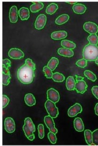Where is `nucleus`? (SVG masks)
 <instances>
[{
	"label": "nucleus",
	"mask_w": 98,
	"mask_h": 146,
	"mask_svg": "<svg viewBox=\"0 0 98 146\" xmlns=\"http://www.w3.org/2000/svg\"><path fill=\"white\" fill-rule=\"evenodd\" d=\"M35 70L25 64L17 71V77L20 82L25 84H31L35 77Z\"/></svg>",
	"instance_id": "1"
},
{
	"label": "nucleus",
	"mask_w": 98,
	"mask_h": 146,
	"mask_svg": "<svg viewBox=\"0 0 98 146\" xmlns=\"http://www.w3.org/2000/svg\"><path fill=\"white\" fill-rule=\"evenodd\" d=\"M83 59L87 61H95L98 57V48L97 45L87 44L83 49Z\"/></svg>",
	"instance_id": "2"
},
{
	"label": "nucleus",
	"mask_w": 98,
	"mask_h": 146,
	"mask_svg": "<svg viewBox=\"0 0 98 146\" xmlns=\"http://www.w3.org/2000/svg\"><path fill=\"white\" fill-rule=\"evenodd\" d=\"M45 107L49 116L53 118H56L58 116L59 114L58 108L54 102L48 100L45 104Z\"/></svg>",
	"instance_id": "3"
},
{
	"label": "nucleus",
	"mask_w": 98,
	"mask_h": 146,
	"mask_svg": "<svg viewBox=\"0 0 98 146\" xmlns=\"http://www.w3.org/2000/svg\"><path fill=\"white\" fill-rule=\"evenodd\" d=\"M47 98L48 100L56 104L60 100V94L55 89L51 88L47 91Z\"/></svg>",
	"instance_id": "4"
},
{
	"label": "nucleus",
	"mask_w": 98,
	"mask_h": 146,
	"mask_svg": "<svg viewBox=\"0 0 98 146\" xmlns=\"http://www.w3.org/2000/svg\"><path fill=\"white\" fill-rule=\"evenodd\" d=\"M44 121L46 125L49 129V131L55 134L57 133L58 130L55 127V123L52 117L49 115L46 116L44 119Z\"/></svg>",
	"instance_id": "5"
},
{
	"label": "nucleus",
	"mask_w": 98,
	"mask_h": 146,
	"mask_svg": "<svg viewBox=\"0 0 98 146\" xmlns=\"http://www.w3.org/2000/svg\"><path fill=\"white\" fill-rule=\"evenodd\" d=\"M5 129L9 133H12L15 130V123L14 120L11 117H7L4 121Z\"/></svg>",
	"instance_id": "6"
},
{
	"label": "nucleus",
	"mask_w": 98,
	"mask_h": 146,
	"mask_svg": "<svg viewBox=\"0 0 98 146\" xmlns=\"http://www.w3.org/2000/svg\"><path fill=\"white\" fill-rule=\"evenodd\" d=\"M83 111V108L80 104L76 103L70 107L68 110V115L69 117H74L77 116Z\"/></svg>",
	"instance_id": "7"
},
{
	"label": "nucleus",
	"mask_w": 98,
	"mask_h": 146,
	"mask_svg": "<svg viewBox=\"0 0 98 146\" xmlns=\"http://www.w3.org/2000/svg\"><path fill=\"white\" fill-rule=\"evenodd\" d=\"M47 21V17L45 14H41L38 16L36 20L35 26L38 30L42 29L45 25Z\"/></svg>",
	"instance_id": "8"
},
{
	"label": "nucleus",
	"mask_w": 98,
	"mask_h": 146,
	"mask_svg": "<svg viewBox=\"0 0 98 146\" xmlns=\"http://www.w3.org/2000/svg\"><path fill=\"white\" fill-rule=\"evenodd\" d=\"M8 56L13 59H20L24 57V53L20 49L13 48L9 50Z\"/></svg>",
	"instance_id": "9"
},
{
	"label": "nucleus",
	"mask_w": 98,
	"mask_h": 146,
	"mask_svg": "<svg viewBox=\"0 0 98 146\" xmlns=\"http://www.w3.org/2000/svg\"><path fill=\"white\" fill-rule=\"evenodd\" d=\"M83 29L90 34H96L98 31L97 25L92 22L85 23L83 25Z\"/></svg>",
	"instance_id": "10"
},
{
	"label": "nucleus",
	"mask_w": 98,
	"mask_h": 146,
	"mask_svg": "<svg viewBox=\"0 0 98 146\" xmlns=\"http://www.w3.org/2000/svg\"><path fill=\"white\" fill-rule=\"evenodd\" d=\"M88 85L83 80L77 81L75 84V89L78 93L83 94L86 91Z\"/></svg>",
	"instance_id": "11"
},
{
	"label": "nucleus",
	"mask_w": 98,
	"mask_h": 146,
	"mask_svg": "<svg viewBox=\"0 0 98 146\" xmlns=\"http://www.w3.org/2000/svg\"><path fill=\"white\" fill-rule=\"evenodd\" d=\"M10 21L12 23H15L18 21V9L16 6H13L11 7L9 11Z\"/></svg>",
	"instance_id": "12"
},
{
	"label": "nucleus",
	"mask_w": 98,
	"mask_h": 146,
	"mask_svg": "<svg viewBox=\"0 0 98 146\" xmlns=\"http://www.w3.org/2000/svg\"><path fill=\"white\" fill-rule=\"evenodd\" d=\"M67 36V33L65 31H58L52 33L51 36L52 39L54 40H62Z\"/></svg>",
	"instance_id": "13"
},
{
	"label": "nucleus",
	"mask_w": 98,
	"mask_h": 146,
	"mask_svg": "<svg viewBox=\"0 0 98 146\" xmlns=\"http://www.w3.org/2000/svg\"><path fill=\"white\" fill-rule=\"evenodd\" d=\"M74 126L75 130L78 132H82L84 129V125L82 119L77 117L74 121Z\"/></svg>",
	"instance_id": "14"
},
{
	"label": "nucleus",
	"mask_w": 98,
	"mask_h": 146,
	"mask_svg": "<svg viewBox=\"0 0 98 146\" xmlns=\"http://www.w3.org/2000/svg\"><path fill=\"white\" fill-rule=\"evenodd\" d=\"M11 78L9 69H6L3 67V84L7 86L10 83V80Z\"/></svg>",
	"instance_id": "15"
},
{
	"label": "nucleus",
	"mask_w": 98,
	"mask_h": 146,
	"mask_svg": "<svg viewBox=\"0 0 98 146\" xmlns=\"http://www.w3.org/2000/svg\"><path fill=\"white\" fill-rule=\"evenodd\" d=\"M58 53L60 54V56L67 57H72L74 54L72 50L65 48H59L58 50Z\"/></svg>",
	"instance_id": "16"
},
{
	"label": "nucleus",
	"mask_w": 98,
	"mask_h": 146,
	"mask_svg": "<svg viewBox=\"0 0 98 146\" xmlns=\"http://www.w3.org/2000/svg\"><path fill=\"white\" fill-rule=\"evenodd\" d=\"M19 15L21 20H27L30 17L29 10L27 7H21L19 10Z\"/></svg>",
	"instance_id": "17"
},
{
	"label": "nucleus",
	"mask_w": 98,
	"mask_h": 146,
	"mask_svg": "<svg viewBox=\"0 0 98 146\" xmlns=\"http://www.w3.org/2000/svg\"><path fill=\"white\" fill-rule=\"evenodd\" d=\"M74 12L77 14H83L86 10V7L83 4H76L73 6Z\"/></svg>",
	"instance_id": "18"
},
{
	"label": "nucleus",
	"mask_w": 98,
	"mask_h": 146,
	"mask_svg": "<svg viewBox=\"0 0 98 146\" xmlns=\"http://www.w3.org/2000/svg\"><path fill=\"white\" fill-rule=\"evenodd\" d=\"M25 101L29 106H32L36 103L35 98L32 94H27L25 95Z\"/></svg>",
	"instance_id": "19"
},
{
	"label": "nucleus",
	"mask_w": 98,
	"mask_h": 146,
	"mask_svg": "<svg viewBox=\"0 0 98 146\" xmlns=\"http://www.w3.org/2000/svg\"><path fill=\"white\" fill-rule=\"evenodd\" d=\"M32 4L30 7V10L32 13H36L42 9L44 7L43 3L40 1L37 2H32Z\"/></svg>",
	"instance_id": "20"
},
{
	"label": "nucleus",
	"mask_w": 98,
	"mask_h": 146,
	"mask_svg": "<svg viewBox=\"0 0 98 146\" xmlns=\"http://www.w3.org/2000/svg\"><path fill=\"white\" fill-rule=\"evenodd\" d=\"M76 82L74 77L72 76H69L66 81V87L68 90H74L75 89Z\"/></svg>",
	"instance_id": "21"
},
{
	"label": "nucleus",
	"mask_w": 98,
	"mask_h": 146,
	"mask_svg": "<svg viewBox=\"0 0 98 146\" xmlns=\"http://www.w3.org/2000/svg\"><path fill=\"white\" fill-rule=\"evenodd\" d=\"M58 63H59V60L58 58L56 57H52L48 62L47 66L52 71H53L56 68V67H57Z\"/></svg>",
	"instance_id": "22"
},
{
	"label": "nucleus",
	"mask_w": 98,
	"mask_h": 146,
	"mask_svg": "<svg viewBox=\"0 0 98 146\" xmlns=\"http://www.w3.org/2000/svg\"><path fill=\"white\" fill-rule=\"evenodd\" d=\"M58 9V6L57 4L55 3H51L49 5L47 6L46 9V12L47 14H53L56 12V11Z\"/></svg>",
	"instance_id": "23"
},
{
	"label": "nucleus",
	"mask_w": 98,
	"mask_h": 146,
	"mask_svg": "<svg viewBox=\"0 0 98 146\" xmlns=\"http://www.w3.org/2000/svg\"><path fill=\"white\" fill-rule=\"evenodd\" d=\"M69 16L66 14H62L56 19L55 23L57 25H61L66 23L69 19Z\"/></svg>",
	"instance_id": "24"
},
{
	"label": "nucleus",
	"mask_w": 98,
	"mask_h": 146,
	"mask_svg": "<svg viewBox=\"0 0 98 146\" xmlns=\"http://www.w3.org/2000/svg\"><path fill=\"white\" fill-rule=\"evenodd\" d=\"M61 45L65 48L72 50L76 48V45L72 41L69 40H63L61 42Z\"/></svg>",
	"instance_id": "25"
},
{
	"label": "nucleus",
	"mask_w": 98,
	"mask_h": 146,
	"mask_svg": "<svg viewBox=\"0 0 98 146\" xmlns=\"http://www.w3.org/2000/svg\"><path fill=\"white\" fill-rule=\"evenodd\" d=\"M84 136L86 141L88 145H91L93 143L92 132L89 130H86L84 131Z\"/></svg>",
	"instance_id": "26"
},
{
	"label": "nucleus",
	"mask_w": 98,
	"mask_h": 146,
	"mask_svg": "<svg viewBox=\"0 0 98 146\" xmlns=\"http://www.w3.org/2000/svg\"><path fill=\"white\" fill-rule=\"evenodd\" d=\"M52 78L54 82H62L65 79V77L61 73L57 72L53 73Z\"/></svg>",
	"instance_id": "27"
},
{
	"label": "nucleus",
	"mask_w": 98,
	"mask_h": 146,
	"mask_svg": "<svg viewBox=\"0 0 98 146\" xmlns=\"http://www.w3.org/2000/svg\"><path fill=\"white\" fill-rule=\"evenodd\" d=\"M25 125H26L33 132H35V126L34 125L32 119L30 117H27L25 119Z\"/></svg>",
	"instance_id": "28"
},
{
	"label": "nucleus",
	"mask_w": 98,
	"mask_h": 146,
	"mask_svg": "<svg viewBox=\"0 0 98 146\" xmlns=\"http://www.w3.org/2000/svg\"><path fill=\"white\" fill-rule=\"evenodd\" d=\"M88 40L90 44L97 45L98 42V37L96 34H90L88 37Z\"/></svg>",
	"instance_id": "29"
},
{
	"label": "nucleus",
	"mask_w": 98,
	"mask_h": 146,
	"mask_svg": "<svg viewBox=\"0 0 98 146\" xmlns=\"http://www.w3.org/2000/svg\"><path fill=\"white\" fill-rule=\"evenodd\" d=\"M84 75L86 77L88 78L89 80H91L93 82L95 81L97 79V78H96L95 75L93 72L89 71V70H86L84 72Z\"/></svg>",
	"instance_id": "30"
},
{
	"label": "nucleus",
	"mask_w": 98,
	"mask_h": 146,
	"mask_svg": "<svg viewBox=\"0 0 98 146\" xmlns=\"http://www.w3.org/2000/svg\"><path fill=\"white\" fill-rule=\"evenodd\" d=\"M43 72L45 74V76L47 78H51L53 75V72L47 66H44L43 68Z\"/></svg>",
	"instance_id": "31"
},
{
	"label": "nucleus",
	"mask_w": 98,
	"mask_h": 146,
	"mask_svg": "<svg viewBox=\"0 0 98 146\" xmlns=\"http://www.w3.org/2000/svg\"><path fill=\"white\" fill-rule=\"evenodd\" d=\"M38 136L40 139H43L45 136L44 127L42 124H39L38 126Z\"/></svg>",
	"instance_id": "32"
},
{
	"label": "nucleus",
	"mask_w": 98,
	"mask_h": 146,
	"mask_svg": "<svg viewBox=\"0 0 98 146\" xmlns=\"http://www.w3.org/2000/svg\"><path fill=\"white\" fill-rule=\"evenodd\" d=\"M48 137L51 143L53 144L56 143V141H57V137H56L55 134L50 131L48 133Z\"/></svg>",
	"instance_id": "33"
},
{
	"label": "nucleus",
	"mask_w": 98,
	"mask_h": 146,
	"mask_svg": "<svg viewBox=\"0 0 98 146\" xmlns=\"http://www.w3.org/2000/svg\"><path fill=\"white\" fill-rule=\"evenodd\" d=\"M92 141L95 145H98V129H96L92 132Z\"/></svg>",
	"instance_id": "34"
},
{
	"label": "nucleus",
	"mask_w": 98,
	"mask_h": 146,
	"mask_svg": "<svg viewBox=\"0 0 98 146\" xmlns=\"http://www.w3.org/2000/svg\"><path fill=\"white\" fill-rule=\"evenodd\" d=\"M87 63H88L87 60H86L84 59H82L79 60H77L76 64L79 67L84 68L87 66Z\"/></svg>",
	"instance_id": "35"
},
{
	"label": "nucleus",
	"mask_w": 98,
	"mask_h": 146,
	"mask_svg": "<svg viewBox=\"0 0 98 146\" xmlns=\"http://www.w3.org/2000/svg\"><path fill=\"white\" fill-rule=\"evenodd\" d=\"M23 131L25 132V135H26V137H27V138H28V137H29L30 136H32V135L34 134V132L32 131H31L26 125H23Z\"/></svg>",
	"instance_id": "36"
},
{
	"label": "nucleus",
	"mask_w": 98,
	"mask_h": 146,
	"mask_svg": "<svg viewBox=\"0 0 98 146\" xmlns=\"http://www.w3.org/2000/svg\"><path fill=\"white\" fill-rule=\"evenodd\" d=\"M25 64H27L28 66H30L31 68L33 69L36 70V65L33 62L32 60L30 59V58H27L26 60L25 61Z\"/></svg>",
	"instance_id": "37"
},
{
	"label": "nucleus",
	"mask_w": 98,
	"mask_h": 146,
	"mask_svg": "<svg viewBox=\"0 0 98 146\" xmlns=\"http://www.w3.org/2000/svg\"><path fill=\"white\" fill-rule=\"evenodd\" d=\"M11 66V61L9 59L3 60V68L6 69H9V67H10Z\"/></svg>",
	"instance_id": "38"
},
{
	"label": "nucleus",
	"mask_w": 98,
	"mask_h": 146,
	"mask_svg": "<svg viewBox=\"0 0 98 146\" xmlns=\"http://www.w3.org/2000/svg\"><path fill=\"white\" fill-rule=\"evenodd\" d=\"M9 102V99L6 95H3V108H4L8 105Z\"/></svg>",
	"instance_id": "39"
},
{
	"label": "nucleus",
	"mask_w": 98,
	"mask_h": 146,
	"mask_svg": "<svg viewBox=\"0 0 98 146\" xmlns=\"http://www.w3.org/2000/svg\"><path fill=\"white\" fill-rule=\"evenodd\" d=\"M92 92L96 99H98V86H95L92 88Z\"/></svg>",
	"instance_id": "40"
},
{
	"label": "nucleus",
	"mask_w": 98,
	"mask_h": 146,
	"mask_svg": "<svg viewBox=\"0 0 98 146\" xmlns=\"http://www.w3.org/2000/svg\"><path fill=\"white\" fill-rule=\"evenodd\" d=\"M95 113L96 115H98V103L96 104L95 108Z\"/></svg>",
	"instance_id": "41"
},
{
	"label": "nucleus",
	"mask_w": 98,
	"mask_h": 146,
	"mask_svg": "<svg viewBox=\"0 0 98 146\" xmlns=\"http://www.w3.org/2000/svg\"><path fill=\"white\" fill-rule=\"evenodd\" d=\"M84 78L82 77H79V76H76V80L77 81H81V80H83Z\"/></svg>",
	"instance_id": "42"
},
{
	"label": "nucleus",
	"mask_w": 98,
	"mask_h": 146,
	"mask_svg": "<svg viewBox=\"0 0 98 146\" xmlns=\"http://www.w3.org/2000/svg\"><path fill=\"white\" fill-rule=\"evenodd\" d=\"M35 135L33 134L32 136H30L29 137H28V139L30 141H33L34 139H35Z\"/></svg>",
	"instance_id": "43"
},
{
	"label": "nucleus",
	"mask_w": 98,
	"mask_h": 146,
	"mask_svg": "<svg viewBox=\"0 0 98 146\" xmlns=\"http://www.w3.org/2000/svg\"><path fill=\"white\" fill-rule=\"evenodd\" d=\"M67 3H68L71 4H77V2H69V1H66Z\"/></svg>",
	"instance_id": "44"
},
{
	"label": "nucleus",
	"mask_w": 98,
	"mask_h": 146,
	"mask_svg": "<svg viewBox=\"0 0 98 146\" xmlns=\"http://www.w3.org/2000/svg\"><path fill=\"white\" fill-rule=\"evenodd\" d=\"M95 63L96 64H97V65H98V59L97 58V59L96 60H95Z\"/></svg>",
	"instance_id": "45"
}]
</instances>
